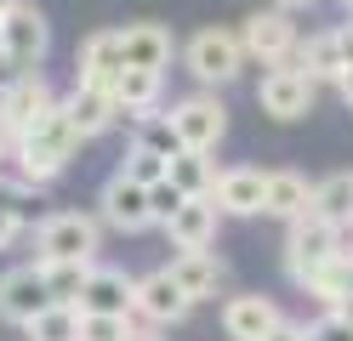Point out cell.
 I'll return each instance as SVG.
<instances>
[{"label": "cell", "mask_w": 353, "mask_h": 341, "mask_svg": "<svg viewBox=\"0 0 353 341\" xmlns=\"http://www.w3.org/2000/svg\"><path fill=\"white\" fill-rule=\"evenodd\" d=\"M137 136L131 143H143V148H160V154H176L183 148V136H176V125H171V114H160V108H148V114H137Z\"/></svg>", "instance_id": "cell-29"}, {"label": "cell", "mask_w": 353, "mask_h": 341, "mask_svg": "<svg viewBox=\"0 0 353 341\" xmlns=\"http://www.w3.org/2000/svg\"><path fill=\"white\" fill-rule=\"evenodd\" d=\"M17 154V131L6 125V114H0V159H12Z\"/></svg>", "instance_id": "cell-35"}, {"label": "cell", "mask_w": 353, "mask_h": 341, "mask_svg": "<svg viewBox=\"0 0 353 341\" xmlns=\"http://www.w3.org/2000/svg\"><path fill=\"white\" fill-rule=\"evenodd\" d=\"M274 6H285V12H302V6H314V0H274Z\"/></svg>", "instance_id": "cell-38"}, {"label": "cell", "mask_w": 353, "mask_h": 341, "mask_svg": "<svg viewBox=\"0 0 353 341\" xmlns=\"http://www.w3.org/2000/svg\"><path fill=\"white\" fill-rule=\"evenodd\" d=\"M137 335V313H80V341H125Z\"/></svg>", "instance_id": "cell-30"}, {"label": "cell", "mask_w": 353, "mask_h": 341, "mask_svg": "<svg viewBox=\"0 0 353 341\" xmlns=\"http://www.w3.org/2000/svg\"><path fill=\"white\" fill-rule=\"evenodd\" d=\"M52 52V23L40 6H29V0H17V6L0 17V63H12L17 74L23 68H40Z\"/></svg>", "instance_id": "cell-4"}, {"label": "cell", "mask_w": 353, "mask_h": 341, "mask_svg": "<svg viewBox=\"0 0 353 341\" xmlns=\"http://www.w3.org/2000/svg\"><path fill=\"white\" fill-rule=\"evenodd\" d=\"M262 341H307V324H291V318H279V324L262 335Z\"/></svg>", "instance_id": "cell-34"}, {"label": "cell", "mask_w": 353, "mask_h": 341, "mask_svg": "<svg viewBox=\"0 0 353 341\" xmlns=\"http://www.w3.org/2000/svg\"><path fill=\"white\" fill-rule=\"evenodd\" d=\"M12 6H17V0H0V17H6V12H12Z\"/></svg>", "instance_id": "cell-41"}, {"label": "cell", "mask_w": 353, "mask_h": 341, "mask_svg": "<svg viewBox=\"0 0 353 341\" xmlns=\"http://www.w3.org/2000/svg\"><path fill=\"white\" fill-rule=\"evenodd\" d=\"M29 341H80V307L69 302H52V307H40L29 324H23Z\"/></svg>", "instance_id": "cell-25"}, {"label": "cell", "mask_w": 353, "mask_h": 341, "mask_svg": "<svg viewBox=\"0 0 353 341\" xmlns=\"http://www.w3.org/2000/svg\"><path fill=\"white\" fill-rule=\"evenodd\" d=\"M97 205H103V222L114 227V234H143V227H154L148 182H137V176H125V171H114V176L103 182V194H97Z\"/></svg>", "instance_id": "cell-11"}, {"label": "cell", "mask_w": 353, "mask_h": 341, "mask_svg": "<svg viewBox=\"0 0 353 341\" xmlns=\"http://www.w3.org/2000/svg\"><path fill=\"white\" fill-rule=\"evenodd\" d=\"M120 74H125L120 29H97V34H85V40H80V52H74V80L114 91V80H120Z\"/></svg>", "instance_id": "cell-13"}, {"label": "cell", "mask_w": 353, "mask_h": 341, "mask_svg": "<svg viewBox=\"0 0 353 341\" xmlns=\"http://www.w3.org/2000/svg\"><path fill=\"white\" fill-rule=\"evenodd\" d=\"M63 114L74 120V131L92 143V136H103L108 125L120 120V103H114V91H103V85H85V80H74V91L63 97Z\"/></svg>", "instance_id": "cell-16"}, {"label": "cell", "mask_w": 353, "mask_h": 341, "mask_svg": "<svg viewBox=\"0 0 353 341\" xmlns=\"http://www.w3.org/2000/svg\"><path fill=\"white\" fill-rule=\"evenodd\" d=\"M336 313H342V318H353V290H347L342 302H336Z\"/></svg>", "instance_id": "cell-39"}, {"label": "cell", "mask_w": 353, "mask_h": 341, "mask_svg": "<svg viewBox=\"0 0 353 341\" xmlns=\"http://www.w3.org/2000/svg\"><path fill=\"white\" fill-rule=\"evenodd\" d=\"M120 171L154 188V182H165V176H171V154H160V148H143V143H131V148H125V159H120Z\"/></svg>", "instance_id": "cell-31"}, {"label": "cell", "mask_w": 353, "mask_h": 341, "mask_svg": "<svg viewBox=\"0 0 353 341\" xmlns=\"http://www.w3.org/2000/svg\"><path fill=\"white\" fill-rule=\"evenodd\" d=\"M314 211V182L302 171H268V199H262V216H279V222H296Z\"/></svg>", "instance_id": "cell-21"}, {"label": "cell", "mask_w": 353, "mask_h": 341, "mask_svg": "<svg viewBox=\"0 0 353 341\" xmlns=\"http://www.w3.org/2000/svg\"><path fill=\"white\" fill-rule=\"evenodd\" d=\"M183 199H188V194H183V188H176V182H171V176H165V182H154V188H148V205H154V222H160V227H165V222L176 216V205H183Z\"/></svg>", "instance_id": "cell-33"}, {"label": "cell", "mask_w": 353, "mask_h": 341, "mask_svg": "<svg viewBox=\"0 0 353 341\" xmlns=\"http://www.w3.org/2000/svg\"><path fill=\"white\" fill-rule=\"evenodd\" d=\"M342 6H347V12H353V0H342Z\"/></svg>", "instance_id": "cell-42"}, {"label": "cell", "mask_w": 353, "mask_h": 341, "mask_svg": "<svg viewBox=\"0 0 353 341\" xmlns=\"http://www.w3.org/2000/svg\"><path fill=\"white\" fill-rule=\"evenodd\" d=\"M239 34H245V52H251L262 68H274V63H291V57H296V45H302V34H296V23H291V12H285V6L251 12Z\"/></svg>", "instance_id": "cell-9"}, {"label": "cell", "mask_w": 353, "mask_h": 341, "mask_svg": "<svg viewBox=\"0 0 353 341\" xmlns=\"http://www.w3.org/2000/svg\"><path fill=\"white\" fill-rule=\"evenodd\" d=\"M120 52H125V68H165L176 40L165 23H125L120 29Z\"/></svg>", "instance_id": "cell-20"}, {"label": "cell", "mask_w": 353, "mask_h": 341, "mask_svg": "<svg viewBox=\"0 0 353 341\" xmlns=\"http://www.w3.org/2000/svg\"><path fill=\"white\" fill-rule=\"evenodd\" d=\"M216 211L223 216H262V199H268V171H256V165H228L223 176H216Z\"/></svg>", "instance_id": "cell-14"}, {"label": "cell", "mask_w": 353, "mask_h": 341, "mask_svg": "<svg viewBox=\"0 0 353 341\" xmlns=\"http://www.w3.org/2000/svg\"><path fill=\"white\" fill-rule=\"evenodd\" d=\"M40 307H52V290H46V273H40V262H34V267L0 273V318H6V324L23 330Z\"/></svg>", "instance_id": "cell-12"}, {"label": "cell", "mask_w": 353, "mask_h": 341, "mask_svg": "<svg viewBox=\"0 0 353 341\" xmlns=\"http://www.w3.org/2000/svg\"><path fill=\"white\" fill-rule=\"evenodd\" d=\"M80 143L85 136L74 131V120L63 114V103L40 120L34 131H23L17 136V154H12V165H17V176L23 182H34V188H46V182H57L63 171L74 165V154H80Z\"/></svg>", "instance_id": "cell-1"}, {"label": "cell", "mask_w": 353, "mask_h": 341, "mask_svg": "<svg viewBox=\"0 0 353 341\" xmlns=\"http://www.w3.org/2000/svg\"><path fill=\"white\" fill-rule=\"evenodd\" d=\"M279 318H285V313L268 302V296H228V302H223V330H228V341H262Z\"/></svg>", "instance_id": "cell-19"}, {"label": "cell", "mask_w": 353, "mask_h": 341, "mask_svg": "<svg viewBox=\"0 0 353 341\" xmlns=\"http://www.w3.org/2000/svg\"><path fill=\"white\" fill-rule=\"evenodd\" d=\"M314 91H319V80L302 63H274L256 85V103L274 120H302V114H314Z\"/></svg>", "instance_id": "cell-6"}, {"label": "cell", "mask_w": 353, "mask_h": 341, "mask_svg": "<svg viewBox=\"0 0 353 341\" xmlns=\"http://www.w3.org/2000/svg\"><path fill=\"white\" fill-rule=\"evenodd\" d=\"M307 341H353V318H342L336 307H325L314 324H307Z\"/></svg>", "instance_id": "cell-32"}, {"label": "cell", "mask_w": 353, "mask_h": 341, "mask_svg": "<svg viewBox=\"0 0 353 341\" xmlns=\"http://www.w3.org/2000/svg\"><path fill=\"white\" fill-rule=\"evenodd\" d=\"M296 63H302L319 85H336V80H342V68H347V57H342V34H336V29L307 34V40L296 45Z\"/></svg>", "instance_id": "cell-23"}, {"label": "cell", "mask_w": 353, "mask_h": 341, "mask_svg": "<svg viewBox=\"0 0 353 341\" xmlns=\"http://www.w3.org/2000/svg\"><path fill=\"white\" fill-rule=\"evenodd\" d=\"M171 125L183 136V148H211L216 154V143L228 136V108L216 103V91H194V97L171 103Z\"/></svg>", "instance_id": "cell-10"}, {"label": "cell", "mask_w": 353, "mask_h": 341, "mask_svg": "<svg viewBox=\"0 0 353 341\" xmlns=\"http://www.w3.org/2000/svg\"><path fill=\"white\" fill-rule=\"evenodd\" d=\"M92 267H97V262H40V273H46V290H52V302H69V307H80V296H85V279H92Z\"/></svg>", "instance_id": "cell-27"}, {"label": "cell", "mask_w": 353, "mask_h": 341, "mask_svg": "<svg viewBox=\"0 0 353 341\" xmlns=\"http://www.w3.org/2000/svg\"><path fill=\"white\" fill-rule=\"evenodd\" d=\"M57 103H63V97L46 85V74H40V68H23V74H12V80H6V91H0V114H6V125H12L17 136L34 131V125L46 120Z\"/></svg>", "instance_id": "cell-7"}, {"label": "cell", "mask_w": 353, "mask_h": 341, "mask_svg": "<svg viewBox=\"0 0 353 341\" xmlns=\"http://www.w3.org/2000/svg\"><path fill=\"white\" fill-rule=\"evenodd\" d=\"M80 313H137V279L125 267H92Z\"/></svg>", "instance_id": "cell-17"}, {"label": "cell", "mask_w": 353, "mask_h": 341, "mask_svg": "<svg viewBox=\"0 0 353 341\" xmlns=\"http://www.w3.org/2000/svg\"><path fill=\"white\" fill-rule=\"evenodd\" d=\"M347 290H353V262H347V256H330V262L314 273V285H307V296H319L325 307H336Z\"/></svg>", "instance_id": "cell-28"}, {"label": "cell", "mask_w": 353, "mask_h": 341, "mask_svg": "<svg viewBox=\"0 0 353 341\" xmlns=\"http://www.w3.org/2000/svg\"><path fill=\"white\" fill-rule=\"evenodd\" d=\"M336 256V222H325L319 211H307L291 222V234H285V273H291V285H314V273Z\"/></svg>", "instance_id": "cell-5"}, {"label": "cell", "mask_w": 353, "mask_h": 341, "mask_svg": "<svg viewBox=\"0 0 353 341\" xmlns=\"http://www.w3.org/2000/svg\"><path fill=\"white\" fill-rule=\"evenodd\" d=\"M216 176H223V171H216L211 148H176V154H171V182H176L183 194H211Z\"/></svg>", "instance_id": "cell-24"}, {"label": "cell", "mask_w": 353, "mask_h": 341, "mask_svg": "<svg viewBox=\"0 0 353 341\" xmlns=\"http://www.w3.org/2000/svg\"><path fill=\"white\" fill-rule=\"evenodd\" d=\"M194 313V296L176 285V273L171 267H154L137 279V318L154 330H171V324H183V318Z\"/></svg>", "instance_id": "cell-8"}, {"label": "cell", "mask_w": 353, "mask_h": 341, "mask_svg": "<svg viewBox=\"0 0 353 341\" xmlns=\"http://www.w3.org/2000/svg\"><path fill=\"white\" fill-rule=\"evenodd\" d=\"M336 91H342V103L353 108V68H342V80H336Z\"/></svg>", "instance_id": "cell-37"}, {"label": "cell", "mask_w": 353, "mask_h": 341, "mask_svg": "<svg viewBox=\"0 0 353 341\" xmlns=\"http://www.w3.org/2000/svg\"><path fill=\"white\" fill-rule=\"evenodd\" d=\"M216 199L211 194H188L183 205H176V216L165 222V239L176 250H200V245H216Z\"/></svg>", "instance_id": "cell-15"}, {"label": "cell", "mask_w": 353, "mask_h": 341, "mask_svg": "<svg viewBox=\"0 0 353 341\" xmlns=\"http://www.w3.org/2000/svg\"><path fill=\"white\" fill-rule=\"evenodd\" d=\"M314 211L325 222H353V171H336V176L314 182Z\"/></svg>", "instance_id": "cell-26"}, {"label": "cell", "mask_w": 353, "mask_h": 341, "mask_svg": "<svg viewBox=\"0 0 353 341\" xmlns=\"http://www.w3.org/2000/svg\"><path fill=\"white\" fill-rule=\"evenodd\" d=\"M171 273H176V285H183L194 302H211V296L223 290V279H228V267H223V256H216L211 245L176 250V256H171Z\"/></svg>", "instance_id": "cell-18"}, {"label": "cell", "mask_w": 353, "mask_h": 341, "mask_svg": "<svg viewBox=\"0 0 353 341\" xmlns=\"http://www.w3.org/2000/svg\"><path fill=\"white\" fill-rule=\"evenodd\" d=\"M336 34H342V57H347V68H353V23H342Z\"/></svg>", "instance_id": "cell-36"}, {"label": "cell", "mask_w": 353, "mask_h": 341, "mask_svg": "<svg viewBox=\"0 0 353 341\" xmlns=\"http://www.w3.org/2000/svg\"><path fill=\"white\" fill-rule=\"evenodd\" d=\"M125 341H154V324H148V330H137V335H125Z\"/></svg>", "instance_id": "cell-40"}, {"label": "cell", "mask_w": 353, "mask_h": 341, "mask_svg": "<svg viewBox=\"0 0 353 341\" xmlns=\"http://www.w3.org/2000/svg\"><path fill=\"white\" fill-rule=\"evenodd\" d=\"M245 34L239 29H200L188 45H183V63H188V74L200 80V85H228L239 80V68H245Z\"/></svg>", "instance_id": "cell-3"}, {"label": "cell", "mask_w": 353, "mask_h": 341, "mask_svg": "<svg viewBox=\"0 0 353 341\" xmlns=\"http://www.w3.org/2000/svg\"><path fill=\"white\" fill-rule=\"evenodd\" d=\"M103 227L85 211H57L34 227V262H97Z\"/></svg>", "instance_id": "cell-2"}, {"label": "cell", "mask_w": 353, "mask_h": 341, "mask_svg": "<svg viewBox=\"0 0 353 341\" xmlns=\"http://www.w3.org/2000/svg\"><path fill=\"white\" fill-rule=\"evenodd\" d=\"M160 91H165V68H125L114 80V103L125 120H137V114L160 108Z\"/></svg>", "instance_id": "cell-22"}]
</instances>
